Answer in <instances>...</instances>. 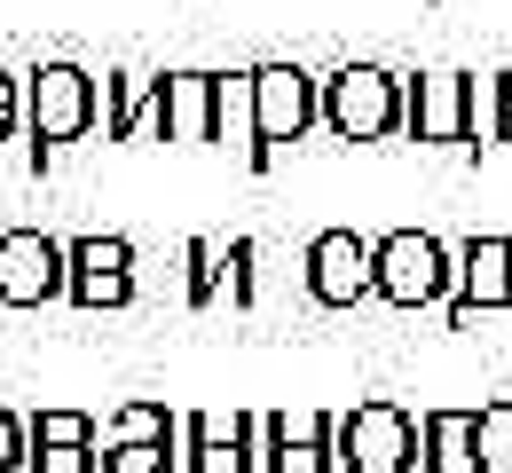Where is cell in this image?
I'll return each instance as SVG.
<instances>
[{"instance_id":"obj_1","label":"cell","mask_w":512,"mask_h":473,"mask_svg":"<svg viewBox=\"0 0 512 473\" xmlns=\"http://www.w3.org/2000/svg\"><path fill=\"white\" fill-rule=\"evenodd\" d=\"M323 127L339 142H386L410 127V79L379 64H347L323 79Z\"/></svg>"},{"instance_id":"obj_2","label":"cell","mask_w":512,"mask_h":473,"mask_svg":"<svg viewBox=\"0 0 512 473\" xmlns=\"http://www.w3.org/2000/svg\"><path fill=\"white\" fill-rule=\"evenodd\" d=\"M103 119V87L79 64H40L24 79V135H32V166H48L64 142H79Z\"/></svg>"},{"instance_id":"obj_3","label":"cell","mask_w":512,"mask_h":473,"mask_svg":"<svg viewBox=\"0 0 512 473\" xmlns=\"http://www.w3.org/2000/svg\"><path fill=\"white\" fill-rule=\"evenodd\" d=\"M426 458V434L402 403L339 410V473H410Z\"/></svg>"},{"instance_id":"obj_4","label":"cell","mask_w":512,"mask_h":473,"mask_svg":"<svg viewBox=\"0 0 512 473\" xmlns=\"http://www.w3.org/2000/svg\"><path fill=\"white\" fill-rule=\"evenodd\" d=\"M457 284V253L434 229H394L379 237V300L386 308H434Z\"/></svg>"},{"instance_id":"obj_5","label":"cell","mask_w":512,"mask_h":473,"mask_svg":"<svg viewBox=\"0 0 512 473\" xmlns=\"http://www.w3.org/2000/svg\"><path fill=\"white\" fill-rule=\"evenodd\" d=\"M253 111H260V158L253 174H268V158L284 142H300L323 119V79H308L300 64H260L253 71Z\"/></svg>"},{"instance_id":"obj_6","label":"cell","mask_w":512,"mask_h":473,"mask_svg":"<svg viewBox=\"0 0 512 473\" xmlns=\"http://www.w3.org/2000/svg\"><path fill=\"white\" fill-rule=\"evenodd\" d=\"M308 292L323 308H363L379 300V245L355 237V229H323L308 245Z\"/></svg>"},{"instance_id":"obj_7","label":"cell","mask_w":512,"mask_h":473,"mask_svg":"<svg viewBox=\"0 0 512 473\" xmlns=\"http://www.w3.org/2000/svg\"><path fill=\"white\" fill-rule=\"evenodd\" d=\"M481 316L512 324V237H473L457 253V308L449 332H481Z\"/></svg>"},{"instance_id":"obj_8","label":"cell","mask_w":512,"mask_h":473,"mask_svg":"<svg viewBox=\"0 0 512 473\" xmlns=\"http://www.w3.org/2000/svg\"><path fill=\"white\" fill-rule=\"evenodd\" d=\"M71 292V253L40 229H8L0 237V300L8 308H40V300H64Z\"/></svg>"},{"instance_id":"obj_9","label":"cell","mask_w":512,"mask_h":473,"mask_svg":"<svg viewBox=\"0 0 512 473\" xmlns=\"http://www.w3.org/2000/svg\"><path fill=\"white\" fill-rule=\"evenodd\" d=\"M71 308H127L134 300V245L127 237H71Z\"/></svg>"},{"instance_id":"obj_10","label":"cell","mask_w":512,"mask_h":473,"mask_svg":"<svg viewBox=\"0 0 512 473\" xmlns=\"http://www.w3.org/2000/svg\"><path fill=\"white\" fill-rule=\"evenodd\" d=\"M103 135L111 142H166V71H119L103 87Z\"/></svg>"},{"instance_id":"obj_11","label":"cell","mask_w":512,"mask_h":473,"mask_svg":"<svg viewBox=\"0 0 512 473\" xmlns=\"http://www.w3.org/2000/svg\"><path fill=\"white\" fill-rule=\"evenodd\" d=\"M410 135L418 142H473V79L465 71L410 79Z\"/></svg>"},{"instance_id":"obj_12","label":"cell","mask_w":512,"mask_h":473,"mask_svg":"<svg viewBox=\"0 0 512 473\" xmlns=\"http://www.w3.org/2000/svg\"><path fill=\"white\" fill-rule=\"evenodd\" d=\"M213 142H237L245 166L260 158V111H253V71H213Z\"/></svg>"},{"instance_id":"obj_13","label":"cell","mask_w":512,"mask_h":473,"mask_svg":"<svg viewBox=\"0 0 512 473\" xmlns=\"http://www.w3.org/2000/svg\"><path fill=\"white\" fill-rule=\"evenodd\" d=\"M166 142H213V71H166Z\"/></svg>"},{"instance_id":"obj_14","label":"cell","mask_w":512,"mask_h":473,"mask_svg":"<svg viewBox=\"0 0 512 473\" xmlns=\"http://www.w3.org/2000/svg\"><path fill=\"white\" fill-rule=\"evenodd\" d=\"M418 434H426L418 473H473V410H426Z\"/></svg>"},{"instance_id":"obj_15","label":"cell","mask_w":512,"mask_h":473,"mask_svg":"<svg viewBox=\"0 0 512 473\" xmlns=\"http://www.w3.org/2000/svg\"><path fill=\"white\" fill-rule=\"evenodd\" d=\"M473 473H512V403L473 410Z\"/></svg>"},{"instance_id":"obj_16","label":"cell","mask_w":512,"mask_h":473,"mask_svg":"<svg viewBox=\"0 0 512 473\" xmlns=\"http://www.w3.org/2000/svg\"><path fill=\"white\" fill-rule=\"evenodd\" d=\"M174 434V418H166V403H127L103 418V450H119V442H166Z\"/></svg>"},{"instance_id":"obj_17","label":"cell","mask_w":512,"mask_h":473,"mask_svg":"<svg viewBox=\"0 0 512 473\" xmlns=\"http://www.w3.org/2000/svg\"><path fill=\"white\" fill-rule=\"evenodd\" d=\"M182 261H190V308H213V300H221V276H229V253H221L213 237H190Z\"/></svg>"},{"instance_id":"obj_18","label":"cell","mask_w":512,"mask_h":473,"mask_svg":"<svg viewBox=\"0 0 512 473\" xmlns=\"http://www.w3.org/2000/svg\"><path fill=\"white\" fill-rule=\"evenodd\" d=\"M103 473H182V442L166 434V442H119V450H103Z\"/></svg>"},{"instance_id":"obj_19","label":"cell","mask_w":512,"mask_h":473,"mask_svg":"<svg viewBox=\"0 0 512 473\" xmlns=\"http://www.w3.org/2000/svg\"><path fill=\"white\" fill-rule=\"evenodd\" d=\"M24 473H103V458H95V442H40Z\"/></svg>"},{"instance_id":"obj_20","label":"cell","mask_w":512,"mask_h":473,"mask_svg":"<svg viewBox=\"0 0 512 473\" xmlns=\"http://www.w3.org/2000/svg\"><path fill=\"white\" fill-rule=\"evenodd\" d=\"M40 442H95V418L87 410H40L32 418V450Z\"/></svg>"},{"instance_id":"obj_21","label":"cell","mask_w":512,"mask_h":473,"mask_svg":"<svg viewBox=\"0 0 512 473\" xmlns=\"http://www.w3.org/2000/svg\"><path fill=\"white\" fill-rule=\"evenodd\" d=\"M221 253H229V300L253 308V300H260V284H253V237H229Z\"/></svg>"},{"instance_id":"obj_22","label":"cell","mask_w":512,"mask_h":473,"mask_svg":"<svg viewBox=\"0 0 512 473\" xmlns=\"http://www.w3.org/2000/svg\"><path fill=\"white\" fill-rule=\"evenodd\" d=\"M32 466V426L16 410H0V473H24Z\"/></svg>"},{"instance_id":"obj_23","label":"cell","mask_w":512,"mask_h":473,"mask_svg":"<svg viewBox=\"0 0 512 473\" xmlns=\"http://www.w3.org/2000/svg\"><path fill=\"white\" fill-rule=\"evenodd\" d=\"M16 119H24V87L16 71H0V135H16Z\"/></svg>"},{"instance_id":"obj_24","label":"cell","mask_w":512,"mask_h":473,"mask_svg":"<svg viewBox=\"0 0 512 473\" xmlns=\"http://www.w3.org/2000/svg\"><path fill=\"white\" fill-rule=\"evenodd\" d=\"M497 142H512V71L497 79Z\"/></svg>"}]
</instances>
